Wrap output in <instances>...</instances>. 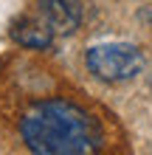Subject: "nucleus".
Segmentation results:
<instances>
[{
	"mask_svg": "<svg viewBox=\"0 0 152 155\" xmlns=\"http://www.w3.org/2000/svg\"><path fill=\"white\" fill-rule=\"evenodd\" d=\"M20 135L34 155H96L102 147L90 113L65 99L37 102L20 118Z\"/></svg>",
	"mask_w": 152,
	"mask_h": 155,
	"instance_id": "f257e3e1",
	"label": "nucleus"
},
{
	"mask_svg": "<svg viewBox=\"0 0 152 155\" xmlns=\"http://www.w3.org/2000/svg\"><path fill=\"white\" fill-rule=\"evenodd\" d=\"M85 65L102 82H127L141 74L144 54L130 42H104V45L87 48Z\"/></svg>",
	"mask_w": 152,
	"mask_h": 155,
	"instance_id": "f03ea898",
	"label": "nucleus"
},
{
	"mask_svg": "<svg viewBox=\"0 0 152 155\" xmlns=\"http://www.w3.org/2000/svg\"><path fill=\"white\" fill-rule=\"evenodd\" d=\"M37 12L53 28V34H73L82 23L79 0H37Z\"/></svg>",
	"mask_w": 152,
	"mask_h": 155,
	"instance_id": "7ed1b4c3",
	"label": "nucleus"
},
{
	"mask_svg": "<svg viewBox=\"0 0 152 155\" xmlns=\"http://www.w3.org/2000/svg\"><path fill=\"white\" fill-rule=\"evenodd\" d=\"M11 40L14 42H20L23 48H48V45L53 42V28L42 20H17L11 25Z\"/></svg>",
	"mask_w": 152,
	"mask_h": 155,
	"instance_id": "20e7f679",
	"label": "nucleus"
},
{
	"mask_svg": "<svg viewBox=\"0 0 152 155\" xmlns=\"http://www.w3.org/2000/svg\"><path fill=\"white\" fill-rule=\"evenodd\" d=\"M144 17L149 20V25H152V8H149V12H144Z\"/></svg>",
	"mask_w": 152,
	"mask_h": 155,
	"instance_id": "39448f33",
	"label": "nucleus"
}]
</instances>
